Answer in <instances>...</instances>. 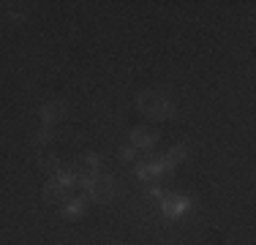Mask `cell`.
Returning <instances> with one entry per match:
<instances>
[{"instance_id":"obj_13","label":"cell","mask_w":256,"mask_h":245,"mask_svg":"<svg viewBox=\"0 0 256 245\" xmlns=\"http://www.w3.org/2000/svg\"><path fill=\"white\" fill-rule=\"evenodd\" d=\"M136 158V150L134 147H123V161H134Z\"/></svg>"},{"instance_id":"obj_8","label":"cell","mask_w":256,"mask_h":245,"mask_svg":"<svg viewBox=\"0 0 256 245\" xmlns=\"http://www.w3.org/2000/svg\"><path fill=\"white\" fill-rule=\"evenodd\" d=\"M38 166L44 169L46 174H58V172H60V158H58V156H52V152H41Z\"/></svg>"},{"instance_id":"obj_2","label":"cell","mask_w":256,"mask_h":245,"mask_svg":"<svg viewBox=\"0 0 256 245\" xmlns=\"http://www.w3.org/2000/svg\"><path fill=\"white\" fill-rule=\"evenodd\" d=\"M68 174H71V182H74V186H88V182L98 174V156H93V152L79 156L76 161L71 164Z\"/></svg>"},{"instance_id":"obj_4","label":"cell","mask_w":256,"mask_h":245,"mask_svg":"<svg viewBox=\"0 0 256 245\" xmlns=\"http://www.w3.org/2000/svg\"><path fill=\"white\" fill-rule=\"evenodd\" d=\"M84 191H88L90 202L106 204V202H112V199H114V182H112V177H101V174H96L93 180H90L88 186H84Z\"/></svg>"},{"instance_id":"obj_9","label":"cell","mask_w":256,"mask_h":245,"mask_svg":"<svg viewBox=\"0 0 256 245\" xmlns=\"http://www.w3.org/2000/svg\"><path fill=\"white\" fill-rule=\"evenodd\" d=\"M186 156H188V147H186V144H178V147H172V150H169L166 156H164V164H166V166L172 169L174 164H180Z\"/></svg>"},{"instance_id":"obj_5","label":"cell","mask_w":256,"mask_h":245,"mask_svg":"<svg viewBox=\"0 0 256 245\" xmlns=\"http://www.w3.org/2000/svg\"><path fill=\"white\" fill-rule=\"evenodd\" d=\"M188 207H191V199L182 194H164L161 196V212L166 218H180Z\"/></svg>"},{"instance_id":"obj_12","label":"cell","mask_w":256,"mask_h":245,"mask_svg":"<svg viewBox=\"0 0 256 245\" xmlns=\"http://www.w3.org/2000/svg\"><path fill=\"white\" fill-rule=\"evenodd\" d=\"M50 139H52V134L46 131V128H41V131L36 134V144H50Z\"/></svg>"},{"instance_id":"obj_11","label":"cell","mask_w":256,"mask_h":245,"mask_svg":"<svg viewBox=\"0 0 256 245\" xmlns=\"http://www.w3.org/2000/svg\"><path fill=\"white\" fill-rule=\"evenodd\" d=\"M6 11H8V16H14V20L25 16V8H20V3H8V6H6Z\"/></svg>"},{"instance_id":"obj_10","label":"cell","mask_w":256,"mask_h":245,"mask_svg":"<svg viewBox=\"0 0 256 245\" xmlns=\"http://www.w3.org/2000/svg\"><path fill=\"white\" fill-rule=\"evenodd\" d=\"M84 204H88L84 199H71V202H66L63 216H66V218H79V216L84 212Z\"/></svg>"},{"instance_id":"obj_7","label":"cell","mask_w":256,"mask_h":245,"mask_svg":"<svg viewBox=\"0 0 256 245\" xmlns=\"http://www.w3.org/2000/svg\"><path fill=\"white\" fill-rule=\"evenodd\" d=\"M60 114H66V104L63 101H46L44 106H41V122H44V126L58 122Z\"/></svg>"},{"instance_id":"obj_1","label":"cell","mask_w":256,"mask_h":245,"mask_svg":"<svg viewBox=\"0 0 256 245\" xmlns=\"http://www.w3.org/2000/svg\"><path fill=\"white\" fill-rule=\"evenodd\" d=\"M139 112L153 120H166L174 114V104L164 93H158V90H148V93L139 96Z\"/></svg>"},{"instance_id":"obj_6","label":"cell","mask_w":256,"mask_h":245,"mask_svg":"<svg viewBox=\"0 0 256 245\" xmlns=\"http://www.w3.org/2000/svg\"><path fill=\"white\" fill-rule=\"evenodd\" d=\"M156 142H158V131H156V128H150V126H139V128H134V131H131L134 150H153Z\"/></svg>"},{"instance_id":"obj_3","label":"cell","mask_w":256,"mask_h":245,"mask_svg":"<svg viewBox=\"0 0 256 245\" xmlns=\"http://www.w3.org/2000/svg\"><path fill=\"white\" fill-rule=\"evenodd\" d=\"M71 188H74V182H71V174H68V169H66V172H58L54 180L46 182L41 196H44V202H50V204H58V202H66V196H68Z\"/></svg>"}]
</instances>
